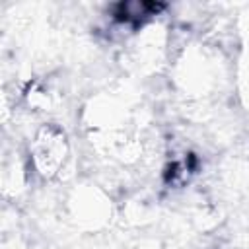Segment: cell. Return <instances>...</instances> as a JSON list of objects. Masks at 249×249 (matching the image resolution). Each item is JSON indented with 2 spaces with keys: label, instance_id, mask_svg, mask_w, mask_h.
<instances>
[{
  "label": "cell",
  "instance_id": "obj_1",
  "mask_svg": "<svg viewBox=\"0 0 249 249\" xmlns=\"http://www.w3.org/2000/svg\"><path fill=\"white\" fill-rule=\"evenodd\" d=\"M66 154H68V144L64 132L51 124L43 126L31 144L33 165L45 177H51L60 169V165L66 160Z\"/></svg>",
  "mask_w": 249,
  "mask_h": 249
}]
</instances>
